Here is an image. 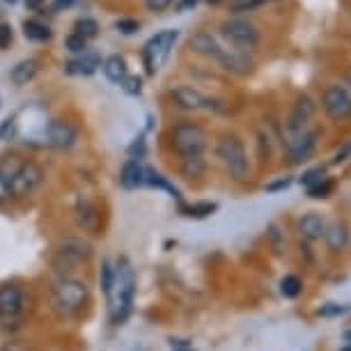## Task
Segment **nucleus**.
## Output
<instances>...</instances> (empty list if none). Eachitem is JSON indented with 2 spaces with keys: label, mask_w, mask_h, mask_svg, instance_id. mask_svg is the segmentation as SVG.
Listing matches in <instances>:
<instances>
[{
  "label": "nucleus",
  "mask_w": 351,
  "mask_h": 351,
  "mask_svg": "<svg viewBox=\"0 0 351 351\" xmlns=\"http://www.w3.org/2000/svg\"><path fill=\"white\" fill-rule=\"evenodd\" d=\"M195 5H197V0H180V3H177V12H180V14H184V12L193 10Z\"/></svg>",
  "instance_id": "45"
},
{
  "label": "nucleus",
  "mask_w": 351,
  "mask_h": 351,
  "mask_svg": "<svg viewBox=\"0 0 351 351\" xmlns=\"http://www.w3.org/2000/svg\"><path fill=\"white\" fill-rule=\"evenodd\" d=\"M12 44V25L0 23V51H8Z\"/></svg>",
  "instance_id": "38"
},
{
  "label": "nucleus",
  "mask_w": 351,
  "mask_h": 351,
  "mask_svg": "<svg viewBox=\"0 0 351 351\" xmlns=\"http://www.w3.org/2000/svg\"><path fill=\"white\" fill-rule=\"evenodd\" d=\"M134 296H136V271L127 257H120V262L115 267V278H112L108 291V313L112 324L127 322L131 308H134Z\"/></svg>",
  "instance_id": "1"
},
{
  "label": "nucleus",
  "mask_w": 351,
  "mask_h": 351,
  "mask_svg": "<svg viewBox=\"0 0 351 351\" xmlns=\"http://www.w3.org/2000/svg\"><path fill=\"white\" fill-rule=\"evenodd\" d=\"M101 69H104V74H106V78H108L110 83H122L124 81V76L129 74L127 71V60H124L122 56H108L104 60V64H101Z\"/></svg>",
  "instance_id": "22"
},
{
  "label": "nucleus",
  "mask_w": 351,
  "mask_h": 351,
  "mask_svg": "<svg viewBox=\"0 0 351 351\" xmlns=\"http://www.w3.org/2000/svg\"><path fill=\"white\" fill-rule=\"evenodd\" d=\"M25 308V296L21 287L12 282L0 285V322H19Z\"/></svg>",
  "instance_id": "9"
},
{
  "label": "nucleus",
  "mask_w": 351,
  "mask_h": 351,
  "mask_svg": "<svg viewBox=\"0 0 351 351\" xmlns=\"http://www.w3.org/2000/svg\"><path fill=\"white\" fill-rule=\"evenodd\" d=\"M313 112H315V104L310 97H301L299 101L294 104V108H291L289 117H287V124H285V129H287V141L306 134L308 122L313 120Z\"/></svg>",
  "instance_id": "11"
},
{
  "label": "nucleus",
  "mask_w": 351,
  "mask_h": 351,
  "mask_svg": "<svg viewBox=\"0 0 351 351\" xmlns=\"http://www.w3.org/2000/svg\"><path fill=\"white\" fill-rule=\"evenodd\" d=\"M216 209V204L214 202H202V204H193V207H191L189 211L191 214L189 216H195V218H204V216H209L211 211Z\"/></svg>",
  "instance_id": "37"
},
{
  "label": "nucleus",
  "mask_w": 351,
  "mask_h": 351,
  "mask_svg": "<svg viewBox=\"0 0 351 351\" xmlns=\"http://www.w3.org/2000/svg\"><path fill=\"white\" fill-rule=\"evenodd\" d=\"M330 193H333V182L330 180H322L319 184L308 189V195L313 197V200H324V197H328Z\"/></svg>",
  "instance_id": "31"
},
{
  "label": "nucleus",
  "mask_w": 351,
  "mask_h": 351,
  "mask_svg": "<svg viewBox=\"0 0 351 351\" xmlns=\"http://www.w3.org/2000/svg\"><path fill=\"white\" fill-rule=\"evenodd\" d=\"M12 197V189H10V182H5L3 177H0V204L8 202Z\"/></svg>",
  "instance_id": "43"
},
{
  "label": "nucleus",
  "mask_w": 351,
  "mask_h": 351,
  "mask_svg": "<svg viewBox=\"0 0 351 351\" xmlns=\"http://www.w3.org/2000/svg\"><path fill=\"white\" fill-rule=\"evenodd\" d=\"M60 257L71 262H88L92 257V248L90 243H85L81 239H67L60 246Z\"/></svg>",
  "instance_id": "20"
},
{
  "label": "nucleus",
  "mask_w": 351,
  "mask_h": 351,
  "mask_svg": "<svg viewBox=\"0 0 351 351\" xmlns=\"http://www.w3.org/2000/svg\"><path fill=\"white\" fill-rule=\"evenodd\" d=\"M322 180H326V168H313V170H308V172H303V177H301V184L306 189L310 186H315V184H319Z\"/></svg>",
  "instance_id": "32"
},
{
  "label": "nucleus",
  "mask_w": 351,
  "mask_h": 351,
  "mask_svg": "<svg viewBox=\"0 0 351 351\" xmlns=\"http://www.w3.org/2000/svg\"><path fill=\"white\" fill-rule=\"evenodd\" d=\"M326 221H324V216L319 214H306V216H301L299 218V232H301V237L303 239H308V241H319L324 239V232H326Z\"/></svg>",
  "instance_id": "17"
},
{
  "label": "nucleus",
  "mask_w": 351,
  "mask_h": 351,
  "mask_svg": "<svg viewBox=\"0 0 351 351\" xmlns=\"http://www.w3.org/2000/svg\"><path fill=\"white\" fill-rule=\"evenodd\" d=\"M172 99L184 110H204L214 106V101L207 95H202L197 88H193V85H180V88H175L172 90Z\"/></svg>",
  "instance_id": "13"
},
{
  "label": "nucleus",
  "mask_w": 351,
  "mask_h": 351,
  "mask_svg": "<svg viewBox=\"0 0 351 351\" xmlns=\"http://www.w3.org/2000/svg\"><path fill=\"white\" fill-rule=\"evenodd\" d=\"M322 106H324V110H326V115L335 122H344L351 117V95L344 85H330V88L324 92Z\"/></svg>",
  "instance_id": "8"
},
{
  "label": "nucleus",
  "mask_w": 351,
  "mask_h": 351,
  "mask_svg": "<svg viewBox=\"0 0 351 351\" xmlns=\"http://www.w3.org/2000/svg\"><path fill=\"white\" fill-rule=\"evenodd\" d=\"M170 351H195L186 340H170Z\"/></svg>",
  "instance_id": "44"
},
{
  "label": "nucleus",
  "mask_w": 351,
  "mask_h": 351,
  "mask_svg": "<svg viewBox=\"0 0 351 351\" xmlns=\"http://www.w3.org/2000/svg\"><path fill=\"white\" fill-rule=\"evenodd\" d=\"M347 90H349V95H351V69H349V74H347Z\"/></svg>",
  "instance_id": "48"
},
{
  "label": "nucleus",
  "mask_w": 351,
  "mask_h": 351,
  "mask_svg": "<svg viewBox=\"0 0 351 351\" xmlns=\"http://www.w3.org/2000/svg\"><path fill=\"white\" fill-rule=\"evenodd\" d=\"M129 154H131V158H138V161H141V156L145 154V141H143V138H136V141L131 143Z\"/></svg>",
  "instance_id": "42"
},
{
  "label": "nucleus",
  "mask_w": 351,
  "mask_h": 351,
  "mask_svg": "<svg viewBox=\"0 0 351 351\" xmlns=\"http://www.w3.org/2000/svg\"><path fill=\"white\" fill-rule=\"evenodd\" d=\"M37 60H21V62H16L14 67H12L10 71V81L16 85V88H23V85H28L32 78L37 76Z\"/></svg>",
  "instance_id": "21"
},
{
  "label": "nucleus",
  "mask_w": 351,
  "mask_h": 351,
  "mask_svg": "<svg viewBox=\"0 0 351 351\" xmlns=\"http://www.w3.org/2000/svg\"><path fill=\"white\" fill-rule=\"evenodd\" d=\"M23 35L32 39V42H49L51 28L42 21H37V19H28V21H23Z\"/></svg>",
  "instance_id": "23"
},
{
  "label": "nucleus",
  "mask_w": 351,
  "mask_h": 351,
  "mask_svg": "<svg viewBox=\"0 0 351 351\" xmlns=\"http://www.w3.org/2000/svg\"><path fill=\"white\" fill-rule=\"evenodd\" d=\"M344 340H347V342L351 344V330H347V333H344Z\"/></svg>",
  "instance_id": "49"
},
{
  "label": "nucleus",
  "mask_w": 351,
  "mask_h": 351,
  "mask_svg": "<svg viewBox=\"0 0 351 351\" xmlns=\"http://www.w3.org/2000/svg\"><path fill=\"white\" fill-rule=\"evenodd\" d=\"M170 141L172 147L182 158L189 156H202L204 149H207V134L200 124L193 122H182L177 127H172L170 131Z\"/></svg>",
  "instance_id": "4"
},
{
  "label": "nucleus",
  "mask_w": 351,
  "mask_h": 351,
  "mask_svg": "<svg viewBox=\"0 0 351 351\" xmlns=\"http://www.w3.org/2000/svg\"><path fill=\"white\" fill-rule=\"evenodd\" d=\"M23 165V161H19L16 156H5V158H0V177H3L5 182H10L16 177V172L19 168Z\"/></svg>",
  "instance_id": "27"
},
{
  "label": "nucleus",
  "mask_w": 351,
  "mask_h": 351,
  "mask_svg": "<svg viewBox=\"0 0 351 351\" xmlns=\"http://www.w3.org/2000/svg\"><path fill=\"white\" fill-rule=\"evenodd\" d=\"M115 30L122 32V35H136L141 30V21H136V19H117Z\"/></svg>",
  "instance_id": "34"
},
{
  "label": "nucleus",
  "mask_w": 351,
  "mask_h": 351,
  "mask_svg": "<svg viewBox=\"0 0 351 351\" xmlns=\"http://www.w3.org/2000/svg\"><path fill=\"white\" fill-rule=\"evenodd\" d=\"M74 3H76V0H56V3H53V8H56V10H67Z\"/></svg>",
  "instance_id": "46"
},
{
  "label": "nucleus",
  "mask_w": 351,
  "mask_h": 351,
  "mask_svg": "<svg viewBox=\"0 0 351 351\" xmlns=\"http://www.w3.org/2000/svg\"><path fill=\"white\" fill-rule=\"evenodd\" d=\"M191 51L197 53V56H204V58H214V60H218V56L223 53V46L218 44V39L211 35V32L207 30H200L195 32L193 37H191Z\"/></svg>",
  "instance_id": "15"
},
{
  "label": "nucleus",
  "mask_w": 351,
  "mask_h": 351,
  "mask_svg": "<svg viewBox=\"0 0 351 351\" xmlns=\"http://www.w3.org/2000/svg\"><path fill=\"white\" fill-rule=\"evenodd\" d=\"M267 3L269 0H230V10L234 12V14H243V12H253Z\"/></svg>",
  "instance_id": "29"
},
{
  "label": "nucleus",
  "mask_w": 351,
  "mask_h": 351,
  "mask_svg": "<svg viewBox=\"0 0 351 351\" xmlns=\"http://www.w3.org/2000/svg\"><path fill=\"white\" fill-rule=\"evenodd\" d=\"M180 32L177 30H161L156 35H152L143 46V62L149 76H154L158 69L163 67L165 60L170 58V51L175 46Z\"/></svg>",
  "instance_id": "5"
},
{
  "label": "nucleus",
  "mask_w": 351,
  "mask_h": 351,
  "mask_svg": "<svg viewBox=\"0 0 351 351\" xmlns=\"http://www.w3.org/2000/svg\"><path fill=\"white\" fill-rule=\"evenodd\" d=\"M64 49L69 53H74V56H83V53L88 51V39L76 35V32H71V35L64 37Z\"/></svg>",
  "instance_id": "28"
},
{
  "label": "nucleus",
  "mask_w": 351,
  "mask_h": 351,
  "mask_svg": "<svg viewBox=\"0 0 351 351\" xmlns=\"http://www.w3.org/2000/svg\"><path fill=\"white\" fill-rule=\"evenodd\" d=\"M74 32H76V35L85 37L90 42V39H95L99 35V23L95 21V19H90V16H81L74 23Z\"/></svg>",
  "instance_id": "26"
},
{
  "label": "nucleus",
  "mask_w": 351,
  "mask_h": 351,
  "mask_svg": "<svg viewBox=\"0 0 351 351\" xmlns=\"http://www.w3.org/2000/svg\"><path fill=\"white\" fill-rule=\"evenodd\" d=\"M207 3H209V5H218L221 0H207Z\"/></svg>",
  "instance_id": "50"
},
{
  "label": "nucleus",
  "mask_w": 351,
  "mask_h": 351,
  "mask_svg": "<svg viewBox=\"0 0 351 351\" xmlns=\"http://www.w3.org/2000/svg\"><path fill=\"white\" fill-rule=\"evenodd\" d=\"M289 184H291V177H282V180H278V182H271L264 186V191L267 193H276V191H282V189H289Z\"/></svg>",
  "instance_id": "40"
},
{
  "label": "nucleus",
  "mask_w": 351,
  "mask_h": 351,
  "mask_svg": "<svg viewBox=\"0 0 351 351\" xmlns=\"http://www.w3.org/2000/svg\"><path fill=\"white\" fill-rule=\"evenodd\" d=\"M301 291H303V282H301L299 276L289 274L280 280V294L285 296V299H296Z\"/></svg>",
  "instance_id": "25"
},
{
  "label": "nucleus",
  "mask_w": 351,
  "mask_h": 351,
  "mask_svg": "<svg viewBox=\"0 0 351 351\" xmlns=\"http://www.w3.org/2000/svg\"><path fill=\"white\" fill-rule=\"evenodd\" d=\"M204 170H207L204 156H189L182 161V175L186 177V180H197V177L204 175Z\"/></svg>",
  "instance_id": "24"
},
{
  "label": "nucleus",
  "mask_w": 351,
  "mask_h": 351,
  "mask_svg": "<svg viewBox=\"0 0 351 351\" xmlns=\"http://www.w3.org/2000/svg\"><path fill=\"white\" fill-rule=\"evenodd\" d=\"M42 182H44V170L39 168L35 161H25L21 168H19L16 177L10 184L12 197H28V195H32L39 186H42Z\"/></svg>",
  "instance_id": "7"
},
{
  "label": "nucleus",
  "mask_w": 351,
  "mask_h": 351,
  "mask_svg": "<svg viewBox=\"0 0 351 351\" xmlns=\"http://www.w3.org/2000/svg\"><path fill=\"white\" fill-rule=\"evenodd\" d=\"M120 184L129 191L138 189V186H145V165L138 161V158H129V161L122 165Z\"/></svg>",
  "instance_id": "18"
},
{
  "label": "nucleus",
  "mask_w": 351,
  "mask_h": 351,
  "mask_svg": "<svg viewBox=\"0 0 351 351\" xmlns=\"http://www.w3.org/2000/svg\"><path fill=\"white\" fill-rule=\"evenodd\" d=\"M216 158L223 163V168L228 170V175L232 180L243 182L250 172L248 165V152L246 145L239 136L234 134H223L216 141Z\"/></svg>",
  "instance_id": "2"
},
{
  "label": "nucleus",
  "mask_w": 351,
  "mask_h": 351,
  "mask_svg": "<svg viewBox=\"0 0 351 351\" xmlns=\"http://www.w3.org/2000/svg\"><path fill=\"white\" fill-rule=\"evenodd\" d=\"M42 3H44V0H25V5H28L30 10H39V8H42Z\"/></svg>",
  "instance_id": "47"
},
{
  "label": "nucleus",
  "mask_w": 351,
  "mask_h": 351,
  "mask_svg": "<svg viewBox=\"0 0 351 351\" xmlns=\"http://www.w3.org/2000/svg\"><path fill=\"white\" fill-rule=\"evenodd\" d=\"M99 67H101V58L92 51H85L83 56H76L74 60L64 64V71L71 76H92Z\"/></svg>",
  "instance_id": "16"
},
{
  "label": "nucleus",
  "mask_w": 351,
  "mask_h": 351,
  "mask_svg": "<svg viewBox=\"0 0 351 351\" xmlns=\"http://www.w3.org/2000/svg\"><path fill=\"white\" fill-rule=\"evenodd\" d=\"M46 145L53 149H60V152H67L76 145L78 141V131L71 122H64V120H53L49 127H46Z\"/></svg>",
  "instance_id": "10"
},
{
  "label": "nucleus",
  "mask_w": 351,
  "mask_h": 351,
  "mask_svg": "<svg viewBox=\"0 0 351 351\" xmlns=\"http://www.w3.org/2000/svg\"><path fill=\"white\" fill-rule=\"evenodd\" d=\"M324 241H326V246L333 250V253H342L344 248H347L349 243V230L344 223H330L326 225V232H324Z\"/></svg>",
  "instance_id": "19"
},
{
  "label": "nucleus",
  "mask_w": 351,
  "mask_h": 351,
  "mask_svg": "<svg viewBox=\"0 0 351 351\" xmlns=\"http://www.w3.org/2000/svg\"><path fill=\"white\" fill-rule=\"evenodd\" d=\"M172 3H175V0H145V8H147V12H152V14H161Z\"/></svg>",
  "instance_id": "36"
},
{
  "label": "nucleus",
  "mask_w": 351,
  "mask_h": 351,
  "mask_svg": "<svg viewBox=\"0 0 351 351\" xmlns=\"http://www.w3.org/2000/svg\"><path fill=\"white\" fill-rule=\"evenodd\" d=\"M221 35L232 46H237V51L255 49L260 44V30H257V25L250 23L248 19H239V16L225 19L221 23Z\"/></svg>",
  "instance_id": "6"
},
{
  "label": "nucleus",
  "mask_w": 351,
  "mask_h": 351,
  "mask_svg": "<svg viewBox=\"0 0 351 351\" xmlns=\"http://www.w3.org/2000/svg\"><path fill=\"white\" fill-rule=\"evenodd\" d=\"M16 134V120L14 117H8V120L0 122V141H12Z\"/></svg>",
  "instance_id": "35"
},
{
  "label": "nucleus",
  "mask_w": 351,
  "mask_h": 351,
  "mask_svg": "<svg viewBox=\"0 0 351 351\" xmlns=\"http://www.w3.org/2000/svg\"><path fill=\"white\" fill-rule=\"evenodd\" d=\"M120 88L127 92L129 97H138L143 92V78L136 76V74H127L124 76V81L120 83Z\"/></svg>",
  "instance_id": "30"
},
{
  "label": "nucleus",
  "mask_w": 351,
  "mask_h": 351,
  "mask_svg": "<svg viewBox=\"0 0 351 351\" xmlns=\"http://www.w3.org/2000/svg\"><path fill=\"white\" fill-rule=\"evenodd\" d=\"M351 156V143H347V145H342V149H337L335 152V156L330 158V165H337V163H344L347 158Z\"/></svg>",
  "instance_id": "39"
},
{
  "label": "nucleus",
  "mask_w": 351,
  "mask_h": 351,
  "mask_svg": "<svg viewBox=\"0 0 351 351\" xmlns=\"http://www.w3.org/2000/svg\"><path fill=\"white\" fill-rule=\"evenodd\" d=\"M53 301L60 313L64 315H78L81 310L88 306L90 301V289L83 280L76 278H58L53 282Z\"/></svg>",
  "instance_id": "3"
},
{
  "label": "nucleus",
  "mask_w": 351,
  "mask_h": 351,
  "mask_svg": "<svg viewBox=\"0 0 351 351\" xmlns=\"http://www.w3.org/2000/svg\"><path fill=\"white\" fill-rule=\"evenodd\" d=\"M218 62L223 64L225 71H232V74H237V76H246L250 74V69H253V62H250V58L243 51L223 49V53L218 56Z\"/></svg>",
  "instance_id": "14"
},
{
  "label": "nucleus",
  "mask_w": 351,
  "mask_h": 351,
  "mask_svg": "<svg viewBox=\"0 0 351 351\" xmlns=\"http://www.w3.org/2000/svg\"><path fill=\"white\" fill-rule=\"evenodd\" d=\"M0 104H3V101H0Z\"/></svg>",
  "instance_id": "53"
},
{
  "label": "nucleus",
  "mask_w": 351,
  "mask_h": 351,
  "mask_svg": "<svg viewBox=\"0 0 351 351\" xmlns=\"http://www.w3.org/2000/svg\"><path fill=\"white\" fill-rule=\"evenodd\" d=\"M340 351H351V344H347V347H342Z\"/></svg>",
  "instance_id": "51"
},
{
  "label": "nucleus",
  "mask_w": 351,
  "mask_h": 351,
  "mask_svg": "<svg viewBox=\"0 0 351 351\" xmlns=\"http://www.w3.org/2000/svg\"><path fill=\"white\" fill-rule=\"evenodd\" d=\"M112 278H115V267H112L110 262H104L101 264V274H99V282H101V289H104L106 296H108V291H110Z\"/></svg>",
  "instance_id": "33"
},
{
  "label": "nucleus",
  "mask_w": 351,
  "mask_h": 351,
  "mask_svg": "<svg viewBox=\"0 0 351 351\" xmlns=\"http://www.w3.org/2000/svg\"><path fill=\"white\" fill-rule=\"evenodd\" d=\"M342 313H347V308L337 306V303H326V306L319 310L322 317H333V315H342Z\"/></svg>",
  "instance_id": "41"
},
{
  "label": "nucleus",
  "mask_w": 351,
  "mask_h": 351,
  "mask_svg": "<svg viewBox=\"0 0 351 351\" xmlns=\"http://www.w3.org/2000/svg\"><path fill=\"white\" fill-rule=\"evenodd\" d=\"M8 3H14V0H8Z\"/></svg>",
  "instance_id": "52"
},
{
  "label": "nucleus",
  "mask_w": 351,
  "mask_h": 351,
  "mask_svg": "<svg viewBox=\"0 0 351 351\" xmlns=\"http://www.w3.org/2000/svg\"><path fill=\"white\" fill-rule=\"evenodd\" d=\"M317 138H319L317 131H306V134H301V136H296V138H291V141H287V161L291 165L306 163L308 158L315 154Z\"/></svg>",
  "instance_id": "12"
}]
</instances>
